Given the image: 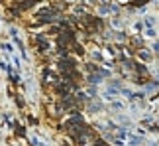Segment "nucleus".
I'll list each match as a JSON object with an SVG mask.
<instances>
[{"label":"nucleus","mask_w":159,"mask_h":146,"mask_svg":"<svg viewBox=\"0 0 159 146\" xmlns=\"http://www.w3.org/2000/svg\"><path fill=\"white\" fill-rule=\"evenodd\" d=\"M112 26H114V28H122V22H120V20H114Z\"/></svg>","instance_id":"0eeeda50"},{"label":"nucleus","mask_w":159,"mask_h":146,"mask_svg":"<svg viewBox=\"0 0 159 146\" xmlns=\"http://www.w3.org/2000/svg\"><path fill=\"white\" fill-rule=\"evenodd\" d=\"M98 12H100V14H104V16H106L108 12H110V8H108V4H102L100 8H98Z\"/></svg>","instance_id":"39448f33"},{"label":"nucleus","mask_w":159,"mask_h":146,"mask_svg":"<svg viewBox=\"0 0 159 146\" xmlns=\"http://www.w3.org/2000/svg\"><path fill=\"white\" fill-rule=\"evenodd\" d=\"M145 38L153 40V38H155V30H153V28H148V30H145Z\"/></svg>","instance_id":"7ed1b4c3"},{"label":"nucleus","mask_w":159,"mask_h":146,"mask_svg":"<svg viewBox=\"0 0 159 146\" xmlns=\"http://www.w3.org/2000/svg\"><path fill=\"white\" fill-rule=\"evenodd\" d=\"M35 40H38V46H39V50H41V51H45L47 47H49V44H47V41L41 38V36H39V38H35Z\"/></svg>","instance_id":"f257e3e1"},{"label":"nucleus","mask_w":159,"mask_h":146,"mask_svg":"<svg viewBox=\"0 0 159 146\" xmlns=\"http://www.w3.org/2000/svg\"><path fill=\"white\" fill-rule=\"evenodd\" d=\"M155 87H157V83H148V85H145L148 91H155Z\"/></svg>","instance_id":"423d86ee"},{"label":"nucleus","mask_w":159,"mask_h":146,"mask_svg":"<svg viewBox=\"0 0 159 146\" xmlns=\"http://www.w3.org/2000/svg\"><path fill=\"white\" fill-rule=\"evenodd\" d=\"M153 24H155V18L153 16H148V18H145V26H148V28H153Z\"/></svg>","instance_id":"20e7f679"},{"label":"nucleus","mask_w":159,"mask_h":146,"mask_svg":"<svg viewBox=\"0 0 159 146\" xmlns=\"http://www.w3.org/2000/svg\"><path fill=\"white\" fill-rule=\"evenodd\" d=\"M139 59H143V61H149V59H151V51L142 50V51H139Z\"/></svg>","instance_id":"f03ea898"}]
</instances>
